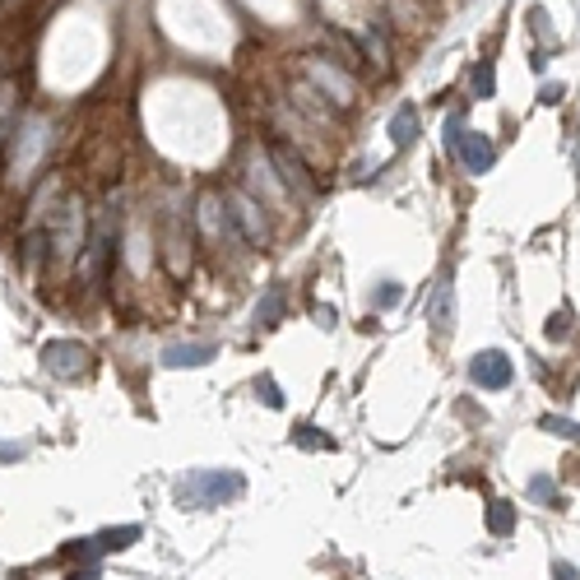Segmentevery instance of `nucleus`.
I'll return each instance as SVG.
<instances>
[{"instance_id":"f257e3e1","label":"nucleus","mask_w":580,"mask_h":580,"mask_svg":"<svg viewBox=\"0 0 580 580\" xmlns=\"http://www.w3.org/2000/svg\"><path fill=\"white\" fill-rule=\"evenodd\" d=\"M242 473H191V479L181 483V502H191V506H223V502H233V497H242Z\"/></svg>"},{"instance_id":"f03ea898","label":"nucleus","mask_w":580,"mask_h":580,"mask_svg":"<svg viewBox=\"0 0 580 580\" xmlns=\"http://www.w3.org/2000/svg\"><path fill=\"white\" fill-rule=\"evenodd\" d=\"M56 246V256H75L79 251V242H84V210H79V200H66L56 210V227H52V237Z\"/></svg>"},{"instance_id":"7ed1b4c3","label":"nucleus","mask_w":580,"mask_h":580,"mask_svg":"<svg viewBox=\"0 0 580 580\" xmlns=\"http://www.w3.org/2000/svg\"><path fill=\"white\" fill-rule=\"evenodd\" d=\"M269 158H274V168H279V177H283V186H288V191H298L302 200H316V181H312V172H306V163H302L293 149H283V144H274V149H269Z\"/></svg>"},{"instance_id":"20e7f679","label":"nucleus","mask_w":580,"mask_h":580,"mask_svg":"<svg viewBox=\"0 0 580 580\" xmlns=\"http://www.w3.org/2000/svg\"><path fill=\"white\" fill-rule=\"evenodd\" d=\"M43 367L52 371V377H75V371L89 367V348L75 344V339H56L43 348Z\"/></svg>"},{"instance_id":"39448f33","label":"nucleus","mask_w":580,"mask_h":580,"mask_svg":"<svg viewBox=\"0 0 580 580\" xmlns=\"http://www.w3.org/2000/svg\"><path fill=\"white\" fill-rule=\"evenodd\" d=\"M469 377H473V385H483V390H506L511 385V358L506 354H497V348H488V354H479L469 362Z\"/></svg>"},{"instance_id":"423d86ee","label":"nucleus","mask_w":580,"mask_h":580,"mask_svg":"<svg viewBox=\"0 0 580 580\" xmlns=\"http://www.w3.org/2000/svg\"><path fill=\"white\" fill-rule=\"evenodd\" d=\"M306 75H312V79H316V84H321L325 93H335V102H339V107H348V102H354V93H358V84H354V79H348L344 70H335V66H330V60H321V56H312V60H306Z\"/></svg>"},{"instance_id":"0eeeda50","label":"nucleus","mask_w":580,"mask_h":580,"mask_svg":"<svg viewBox=\"0 0 580 580\" xmlns=\"http://www.w3.org/2000/svg\"><path fill=\"white\" fill-rule=\"evenodd\" d=\"M455 154H460V163H465L469 172H488V168H492V158H497L492 139H488V135H479V131H465V135H460V144H455Z\"/></svg>"},{"instance_id":"6e6552de","label":"nucleus","mask_w":580,"mask_h":580,"mask_svg":"<svg viewBox=\"0 0 580 580\" xmlns=\"http://www.w3.org/2000/svg\"><path fill=\"white\" fill-rule=\"evenodd\" d=\"M233 218L242 223V237H246V242H256V246H265V242H269L265 214H260V204H256L251 195H233Z\"/></svg>"},{"instance_id":"1a4fd4ad","label":"nucleus","mask_w":580,"mask_h":580,"mask_svg":"<svg viewBox=\"0 0 580 580\" xmlns=\"http://www.w3.org/2000/svg\"><path fill=\"white\" fill-rule=\"evenodd\" d=\"M210 358H214V344H177V348L163 354V362H168V367H204Z\"/></svg>"},{"instance_id":"9d476101","label":"nucleus","mask_w":580,"mask_h":580,"mask_svg":"<svg viewBox=\"0 0 580 580\" xmlns=\"http://www.w3.org/2000/svg\"><path fill=\"white\" fill-rule=\"evenodd\" d=\"M390 139H395V149H409V144L418 139V112L400 107L395 116H390Z\"/></svg>"},{"instance_id":"9b49d317","label":"nucleus","mask_w":580,"mask_h":580,"mask_svg":"<svg viewBox=\"0 0 580 580\" xmlns=\"http://www.w3.org/2000/svg\"><path fill=\"white\" fill-rule=\"evenodd\" d=\"M455 293H450V283H441L437 288V298H432V325H437V330H450L455 321Z\"/></svg>"},{"instance_id":"f8f14e48","label":"nucleus","mask_w":580,"mask_h":580,"mask_svg":"<svg viewBox=\"0 0 580 580\" xmlns=\"http://www.w3.org/2000/svg\"><path fill=\"white\" fill-rule=\"evenodd\" d=\"M511 529H515V506H511V502H492V511H488V534L506 538Z\"/></svg>"},{"instance_id":"ddd939ff","label":"nucleus","mask_w":580,"mask_h":580,"mask_svg":"<svg viewBox=\"0 0 580 580\" xmlns=\"http://www.w3.org/2000/svg\"><path fill=\"white\" fill-rule=\"evenodd\" d=\"M135 538H139L135 525H121V529H107V534H102V538H98V548H102V552H121V548H131Z\"/></svg>"},{"instance_id":"4468645a","label":"nucleus","mask_w":580,"mask_h":580,"mask_svg":"<svg viewBox=\"0 0 580 580\" xmlns=\"http://www.w3.org/2000/svg\"><path fill=\"white\" fill-rule=\"evenodd\" d=\"M98 552H102V548H98V538H79V544L66 548V557H70L75 567H93V562H98Z\"/></svg>"},{"instance_id":"2eb2a0df","label":"nucleus","mask_w":580,"mask_h":580,"mask_svg":"<svg viewBox=\"0 0 580 580\" xmlns=\"http://www.w3.org/2000/svg\"><path fill=\"white\" fill-rule=\"evenodd\" d=\"M279 312H283V293L274 288V293H265V302L256 306V321H260V325H274V321H279Z\"/></svg>"},{"instance_id":"dca6fc26","label":"nucleus","mask_w":580,"mask_h":580,"mask_svg":"<svg viewBox=\"0 0 580 580\" xmlns=\"http://www.w3.org/2000/svg\"><path fill=\"white\" fill-rule=\"evenodd\" d=\"M544 432H552V437H562V441H580V427L571 418H557V413L544 418Z\"/></svg>"},{"instance_id":"f3484780","label":"nucleus","mask_w":580,"mask_h":580,"mask_svg":"<svg viewBox=\"0 0 580 580\" xmlns=\"http://www.w3.org/2000/svg\"><path fill=\"white\" fill-rule=\"evenodd\" d=\"M200 223H204V233H218V200L214 195L200 200Z\"/></svg>"},{"instance_id":"a211bd4d","label":"nucleus","mask_w":580,"mask_h":580,"mask_svg":"<svg viewBox=\"0 0 580 580\" xmlns=\"http://www.w3.org/2000/svg\"><path fill=\"white\" fill-rule=\"evenodd\" d=\"M529 497H534V502H548V506H557V492H552V479H544V473H538V479L529 483Z\"/></svg>"},{"instance_id":"6ab92c4d","label":"nucleus","mask_w":580,"mask_h":580,"mask_svg":"<svg viewBox=\"0 0 580 580\" xmlns=\"http://www.w3.org/2000/svg\"><path fill=\"white\" fill-rule=\"evenodd\" d=\"M293 441L306 446V450H325V446H330L325 437H316V427H298V432H293Z\"/></svg>"},{"instance_id":"aec40b11","label":"nucleus","mask_w":580,"mask_h":580,"mask_svg":"<svg viewBox=\"0 0 580 580\" xmlns=\"http://www.w3.org/2000/svg\"><path fill=\"white\" fill-rule=\"evenodd\" d=\"M260 395H265V404H269V409H283V395H279V385L269 381V377H260Z\"/></svg>"},{"instance_id":"412c9836","label":"nucleus","mask_w":580,"mask_h":580,"mask_svg":"<svg viewBox=\"0 0 580 580\" xmlns=\"http://www.w3.org/2000/svg\"><path fill=\"white\" fill-rule=\"evenodd\" d=\"M10 112H14V89H0V131H5ZM0 139H5V135H0Z\"/></svg>"},{"instance_id":"4be33fe9","label":"nucleus","mask_w":580,"mask_h":580,"mask_svg":"<svg viewBox=\"0 0 580 580\" xmlns=\"http://www.w3.org/2000/svg\"><path fill=\"white\" fill-rule=\"evenodd\" d=\"M473 84H479V93L488 98V93H492V66H479V70H473Z\"/></svg>"},{"instance_id":"5701e85b","label":"nucleus","mask_w":580,"mask_h":580,"mask_svg":"<svg viewBox=\"0 0 580 580\" xmlns=\"http://www.w3.org/2000/svg\"><path fill=\"white\" fill-rule=\"evenodd\" d=\"M567 330H571V325H567V312L548 321V335H552V339H567Z\"/></svg>"},{"instance_id":"b1692460","label":"nucleus","mask_w":580,"mask_h":580,"mask_svg":"<svg viewBox=\"0 0 580 580\" xmlns=\"http://www.w3.org/2000/svg\"><path fill=\"white\" fill-rule=\"evenodd\" d=\"M552 580H580V571H576L571 562H557V567H552Z\"/></svg>"},{"instance_id":"393cba45","label":"nucleus","mask_w":580,"mask_h":580,"mask_svg":"<svg viewBox=\"0 0 580 580\" xmlns=\"http://www.w3.org/2000/svg\"><path fill=\"white\" fill-rule=\"evenodd\" d=\"M395 298H400V288H395V283H385L381 293H377V306H390V302H395Z\"/></svg>"},{"instance_id":"a878e982","label":"nucleus","mask_w":580,"mask_h":580,"mask_svg":"<svg viewBox=\"0 0 580 580\" xmlns=\"http://www.w3.org/2000/svg\"><path fill=\"white\" fill-rule=\"evenodd\" d=\"M70 580H98V571H93V567H84V571H75Z\"/></svg>"}]
</instances>
